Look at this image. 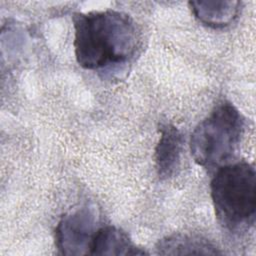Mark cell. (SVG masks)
<instances>
[{
	"mask_svg": "<svg viewBox=\"0 0 256 256\" xmlns=\"http://www.w3.org/2000/svg\"><path fill=\"white\" fill-rule=\"evenodd\" d=\"M74 50L78 64L98 70L130 61L141 45L136 22L116 10L75 13Z\"/></svg>",
	"mask_w": 256,
	"mask_h": 256,
	"instance_id": "1",
	"label": "cell"
},
{
	"mask_svg": "<svg viewBox=\"0 0 256 256\" xmlns=\"http://www.w3.org/2000/svg\"><path fill=\"white\" fill-rule=\"evenodd\" d=\"M215 214L229 230L253 225L256 212V173L247 162L229 163L218 169L210 185Z\"/></svg>",
	"mask_w": 256,
	"mask_h": 256,
	"instance_id": "2",
	"label": "cell"
},
{
	"mask_svg": "<svg viewBox=\"0 0 256 256\" xmlns=\"http://www.w3.org/2000/svg\"><path fill=\"white\" fill-rule=\"evenodd\" d=\"M244 131V119L230 102L222 101L194 129L190 139L191 154L205 168L229 164L238 150Z\"/></svg>",
	"mask_w": 256,
	"mask_h": 256,
	"instance_id": "3",
	"label": "cell"
},
{
	"mask_svg": "<svg viewBox=\"0 0 256 256\" xmlns=\"http://www.w3.org/2000/svg\"><path fill=\"white\" fill-rule=\"evenodd\" d=\"M97 217L92 207H82L65 214L55 229L56 246L63 255L90 254Z\"/></svg>",
	"mask_w": 256,
	"mask_h": 256,
	"instance_id": "4",
	"label": "cell"
},
{
	"mask_svg": "<svg viewBox=\"0 0 256 256\" xmlns=\"http://www.w3.org/2000/svg\"><path fill=\"white\" fill-rule=\"evenodd\" d=\"M183 136L173 125L160 128V138L155 149L156 170L160 179L172 177L180 166Z\"/></svg>",
	"mask_w": 256,
	"mask_h": 256,
	"instance_id": "5",
	"label": "cell"
},
{
	"mask_svg": "<svg viewBox=\"0 0 256 256\" xmlns=\"http://www.w3.org/2000/svg\"><path fill=\"white\" fill-rule=\"evenodd\" d=\"M91 255H143L146 252L137 247L129 236L114 226L97 230L90 250Z\"/></svg>",
	"mask_w": 256,
	"mask_h": 256,
	"instance_id": "6",
	"label": "cell"
},
{
	"mask_svg": "<svg viewBox=\"0 0 256 256\" xmlns=\"http://www.w3.org/2000/svg\"><path fill=\"white\" fill-rule=\"evenodd\" d=\"M192 13L203 24L222 28L231 24L238 16L241 2L239 1H191Z\"/></svg>",
	"mask_w": 256,
	"mask_h": 256,
	"instance_id": "7",
	"label": "cell"
},
{
	"mask_svg": "<svg viewBox=\"0 0 256 256\" xmlns=\"http://www.w3.org/2000/svg\"><path fill=\"white\" fill-rule=\"evenodd\" d=\"M157 253L161 255H216L221 252L207 239L197 235L173 234L167 236L156 245Z\"/></svg>",
	"mask_w": 256,
	"mask_h": 256,
	"instance_id": "8",
	"label": "cell"
}]
</instances>
